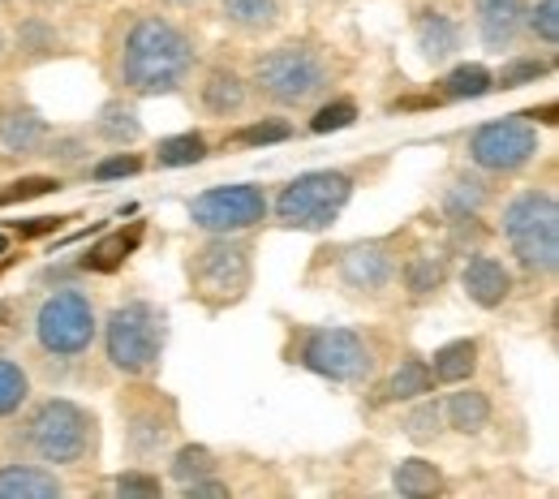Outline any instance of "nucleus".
<instances>
[{
	"label": "nucleus",
	"mask_w": 559,
	"mask_h": 499,
	"mask_svg": "<svg viewBox=\"0 0 559 499\" xmlns=\"http://www.w3.org/2000/svg\"><path fill=\"white\" fill-rule=\"evenodd\" d=\"M430 388H435V379H430V366H426V357L405 354V361H401V366L392 370V379L383 383V401H392V405H405V401L430 396Z\"/></svg>",
	"instance_id": "nucleus-27"
},
{
	"label": "nucleus",
	"mask_w": 559,
	"mask_h": 499,
	"mask_svg": "<svg viewBox=\"0 0 559 499\" xmlns=\"http://www.w3.org/2000/svg\"><path fill=\"white\" fill-rule=\"evenodd\" d=\"M392 487L409 499L439 496V491H443V474H439V465H430V461H421V456H409V461H401V465L392 470Z\"/></svg>",
	"instance_id": "nucleus-29"
},
{
	"label": "nucleus",
	"mask_w": 559,
	"mask_h": 499,
	"mask_svg": "<svg viewBox=\"0 0 559 499\" xmlns=\"http://www.w3.org/2000/svg\"><path fill=\"white\" fill-rule=\"evenodd\" d=\"M219 13L241 35H272L280 26V0H219Z\"/></svg>",
	"instance_id": "nucleus-24"
},
{
	"label": "nucleus",
	"mask_w": 559,
	"mask_h": 499,
	"mask_svg": "<svg viewBox=\"0 0 559 499\" xmlns=\"http://www.w3.org/2000/svg\"><path fill=\"white\" fill-rule=\"evenodd\" d=\"M35 159L52 164L57 173H86V168H91V134H78V130L48 134V143L39 146Z\"/></svg>",
	"instance_id": "nucleus-25"
},
{
	"label": "nucleus",
	"mask_w": 559,
	"mask_h": 499,
	"mask_svg": "<svg viewBox=\"0 0 559 499\" xmlns=\"http://www.w3.org/2000/svg\"><path fill=\"white\" fill-rule=\"evenodd\" d=\"M142 134H146V126H142L139 104L126 99V95H112L108 104H99V112L91 121V139L112 146V151H126V146L142 143Z\"/></svg>",
	"instance_id": "nucleus-18"
},
{
	"label": "nucleus",
	"mask_w": 559,
	"mask_h": 499,
	"mask_svg": "<svg viewBox=\"0 0 559 499\" xmlns=\"http://www.w3.org/2000/svg\"><path fill=\"white\" fill-rule=\"evenodd\" d=\"M22 443L44 465H82L99 448V418L78 401L48 396L26 414Z\"/></svg>",
	"instance_id": "nucleus-4"
},
{
	"label": "nucleus",
	"mask_w": 559,
	"mask_h": 499,
	"mask_svg": "<svg viewBox=\"0 0 559 499\" xmlns=\"http://www.w3.org/2000/svg\"><path fill=\"white\" fill-rule=\"evenodd\" d=\"M181 496H186V499H228V487H224L215 474H207V478L186 483V487H181Z\"/></svg>",
	"instance_id": "nucleus-42"
},
{
	"label": "nucleus",
	"mask_w": 559,
	"mask_h": 499,
	"mask_svg": "<svg viewBox=\"0 0 559 499\" xmlns=\"http://www.w3.org/2000/svg\"><path fill=\"white\" fill-rule=\"evenodd\" d=\"M35 345L48 357H82L99 336L95 301L82 288H57L35 306Z\"/></svg>",
	"instance_id": "nucleus-8"
},
{
	"label": "nucleus",
	"mask_w": 559,
	"mask_h": 499,
	"mask_svg": "<svg viewBox=\"0 0 559 499\" xmlns=\"http://www.w3.org/2000/svg\"><path fill=\"white\" fill-rule=\"evenodd\" d=\"M9 61V35H4V26H0V66Z\"/></svg>",
	"instance_id": "nucleus-45"
},
{
	"label": "nucleus",
	"mask_w": 559,
	"mask_h": 499,
	"mask_svg": "<svg viewBox=\"0 0 559 499\" xmlns=\"http://www.w3.org/2000/svg\"><path fill=\"white\" fill-rule=\"evenodd\" d=\"M207 474H215V452H211L207 443H186V448L173 452L168 478H173L177 487H186V483H194V478H207Z\"/></svg>",
	"instance_id": "nucleus-33"
},
{
	"label": "nucleus",
	"mask_w": 559,
	"mask_h": 499,
	"mask_svg": "<svg viewBox=\"0 0 559 499\" xmlns=\"http://www.w3.org/2000/svg\"><path fill=\"white\" fill-rule=\"evenodd\" d=\"M4 246H9V241H4V233H0V254H4Z\"/></svg>",
	"instance_id": "nucleus-47"
},
{
	"label": "nucleus",
	"mask_w": 559,
	"mask_h": 499,
	"mask_svg": "<svg viewBox=\"0 0 559 499\" xmlns=\"http://www.w3.org/2000/svg\"><path fill=\"white\" fill-rule=\"evenodd\" d=\"M159 4H168V9H194V4H203V0H159Z\"/></svg>",
	"instance_id": "nucleus-44"
},
{
	"label": "nucleus",
	"mask_w": 559,
	"mask_h": 499,
	"mask_svg": "<svg viewBox=\"0 0 559 499\" xmlns=\"http://www.w3.org/2000/svg\"><path fill=\"white\" fill-rule=\"evenodd\" d=\"M301 366L332 383H366L374 375V349L353 328H314L301 341Z\"/></svg>",
	"instance_id": "nucleus-10"
},
{
	"label": "nucleus",
	"mask_w": 559,
	"mask_h": 499,
	"mask_svg": "<svg viewBox=\"0 0 559 499\" xmlns=\"http://www.w3.org/2000/svg\"><path fill=\"white\" fill-rule=\"evenodd\" d=\"M439 203H443L448 219H478L483 207L490 203V181L483 173H456Z\"/></svg>",
	"instance_id": "nucleus-22"
},
{
	"label": "nucleus",
	"mask_w": 559,
	"mask_h": 499,
	"mask_svg": "<svg viewBox=\"0 0 559 499\" xmlns=\"http://www.w3.org/2000/svg\"><path fill=\"white\" fill-rule=\"evenodd\" d=\"M435 383H465L478 370V341H448L426 357Z\"/></svg>",
	"instance_id": "nucleus-23"
},
{
	"label": "nucleus",
	"mask_w": 559,
	"mask_h": 499,
	"mask_svg": "<svg viewBox=\"0 0 559 499\" xmlns=\"http://www.w3.org/2000/svg\"><path fill=\"white\" fill-rule=\"evenodd\" d=\"M199 70V44L186 26H177L164 13H130L121 39H117V86L126 95H177L190 73Z\"/></svg>",
	"instance_id": "nucleus-1"
},
{
	"label": "nucleus",
	"mask_w": 559,
	"mask_h": 499,
	"mask_svg": "<svg viewBox=\"0 0 559 499\" xmlns=\"http://www.w3.org/2000/svg\"><path fill=\"white\" fill-rule=\"evenodd\" d=\"M272 212L263 186H215L190 203V219L199 233H250Z\"/></svg>",
	"instance_id": "nucleus-11"
},
{
	"label": "nucleus",
	"mask_w": 559,
	"mask_h": 499,
	"mask_svg": "<svg viewBox=\"0 0 559 499\" xmlns=\"http://www.w3.org/2000/svg\"><path fill=\"white\" fill-rule=\"evenodd\" d=\"M474 26L487 52L508 57L525 35V0H474Z\"/></svg>",
	"instance_id": "nucleus-13"
},
{
	"label": "nucleus",
	"mask_w": 559,
	"mask_h": 499,
	"mask_svg": "<svg viewBox=\"0 0 559 499\" xmlns=\"http://www.w3.org/2000/svg\"><path fill=\"white\" fill-rule=\"evenodd\" d=\"M353 121H357V104L353 99H332L310 117V134H336V130H349Z\"/></svg>",
	"instance_id": "nucleus-37"
},
{
	"label": "nucleus",
	"mask_w": 559,
	"mask_h": 499,
	"mask_svg": "<svg viewBox=\"0 0 559 499\" xmlns=\"http://www.w3.org/2000/svg\"><path fill=\"white\" fill-rule=\"evenodd\" d=\"M284 139H293V126H288V121H280V117L254 121V126H246V130H237V134H233V143L237 146H267V143H284Z\"/></svg>",
	"instance_id": "nucleus-38"
},
{
	"label": "nucleus",
	"mask_w": 559,
	"mask_h": 499,
	"mask_svg": "<svg viewBox=\"0 0 559 499\" xmlns=\"http://www.w3.org/2000/svg\"><path fill=\"white\" fill-rule=\"evenodd\" d=\"M254 281V250L237 233H211L207 246L190 254V288L211 310L233 306L250 293Z\"/></svg>",
	"instance_id": "nucleus-7"
},
{
	"label": "nucleus",
	"mask_w": 559,
	"mask_h": 499,
	"mask_svg": "<svg viewBox=\"0 0 559 499\" xmlns=\"http://www.w3.org/2000/svg\"><path fill=\"white\" fill-rule=\"evenodd\" d=\"M405 435H409V443H435L439 435H443V405L439 401H418L409 414H405Z\"/></svg>",
	"instance_id": "nucleus-35"
},
{
	"label": "nucleus",
	"mask_w": 559,
	"mask_h": 499,
	"mask_svg": "<svg viewBox=\"0 0 559 499\" xmlns=\"http://www.w3.org/2000/svg\"><path fill=\"white\" fill-rule=\"evenodd\" d=\"M547 73H551V61H543V57H512V52H508V66L499 70V78H495V86L512 91V86L538 82V78H547Z\"/></svg>",
	"instance_id": "nucleus-36"
},
{
	"label": "nucleus",
	"mask_w": 559,
	"mask_h": 499,
	"mask_svg": "<svg viewBox=\"0 0 559 499\" xmlns=\"http://www.w3.org/2000/svg\"><path fill=\"white\" fill-rule=\"evenodd\" d=\"M112 491L121 499H159L164 496V483H159L155 474H146V470H126V474L112 483Z\"/></svg>",
	"instance_id": "nucleus-39"
},
{
	"label": "nucleus",
	"mask_w": 559,
	"mask_h": 499,
	"mask_svg": "<svg viewBox=\"0 0 559 499\" xmlns=\"http://www.w3.org/2000/svg\"><path fill=\"white\" fill-rule=\"evenodd\" d=\"M48 121L39 108L22 104V99H9L0 104V151L4 159H35L39 146L48 143Z\"/></svg>",
	"instance_id": "nucleus-14"
},
{
	"label": "nucleus",
	"mask_w": 559,
	"mask_h": 499,
	"mask_svg": "<svg viewBox=\"0 0 559 499\" xmlns=\"http://www.w3.org/2000/svg\"><path fill=\"white\" fill-rule=\"evenodd\" d=\"M448 281V254L443 250H418L409 263H405V288L414 301L435 297Z\"/></svg>",
	"instance_id": "nucleus-28"
},
{
	"label": "nucleus",
	"mask_w": 559,
	"mask_h": 499,
	"mask_svg": "<svg viewBox=\"0 0 559 499\" xmlns=\"http://www.w3.org/2000/svg\"><path fill=\"white\" fill-rule=\"evenodd\" d=\"M499 233L525 276H556L559 272V203L551 190H521L503 203Z\"/></svg>",
	"instance_id": "nucleus-3"
},
{
	"label": "nucleus",
	"mask_w": 559,
	"mask_h": 499,
	"mask_svg": "<svg viewBox=\"0 0 559 499\" xmlns=\"http://www.w3.org/2000/svg\"><path fill=\"white\" fill-rule=\"evenodd\" d=\"M414 39H418V52L430 66H448L461 52L465 31H461V22L452 13L435 9V4H421L414 13Z\"/></svg>",
	"instance_id": "nucleus-17"
},
{
	"label": "nucleus",
	"mask_w": 559,
	"mask_h": 499,
	"mask_svg": "<svg viewBox=\"0 0 559 499\" xmlns=\"http://www.w3.org/2000/svg\"><path fill=\"white\" fill-rule=\"evenodd\" d=\"M26 401H31V375L13 357H0V418L22 414Z\"/></svg>",
	"instance_id": "nucleus-32"
},
{
	"label": "nucleus",
	"mask_w": 559,
	"mask_h": 499,
	"mask_svg": "<svg viewBox=\"0 0 559 499\" xmlns=\"http://www.w3.org/2000/svg\"><path fill=\"white\" fill-rule=\"evenodd\" d=\"M121 254H126V241L117 237V241H108L104 250H95V254L86 259V268H99V272H108V268H112V263H117Z\"/></svg>",
	"instance_id": "nucleus-43"
},
{
	"label": "nucleus",
	"mask_w": 559,
	"mask_h": 499,
	"mask_svg": "<svg viewBox=\"0 0 559 499\" xmlns=\"http://www.w3.org/2000/svg\"><path fill=\"white\" fill-rule=\"evenodd\" d=\"M465 155L478 173L487 177H521L525 168H534V159L543 155V134L534 121L525 117H499V121H483L469 143Z\"/></svg>",
	"instance_id": "nucleus-9"
},
{
	"label": "nucleus",
	"mask_w": 559,
	"mask_h": 499,
	"mask_svg": "<svg viewBox=\"0 0 559 499\" xmlns=\"http://www.w3.org/2000/svg\"><path fill=\"white\" fill-rule=\"evenodd\" d=\"M61 48H66V39H61V31H57L52 17L31 13V17L17 22V52H22L26 61H48V57H57Z\"/></svg>",
	"instance_id": "nucleus-26"
},
{
	"label": "nucleus",
	"mask_w": 559,
	"mask_h": 499,
	"mask_svg": "<svg viewBox=\"0 0 559 499\" xmlns=\"http://www.w3.org/2000/svg\"><path fill=\"white\" fill-rule=\"evenodd\" d=\"M95 181H121V177H139L142 173V155H108L99 164L86 168Z\"/></svg>",
	"instance_id": "nucleus-41"
},
{
	"label": "nucleus",
	"mask_w": 559,
	"mask_h": 499,
	"mask_svg": "<svg viewBox=\"0 0 559 499\" xmlns=\"http://www.w3.org/2000/svg\"><path fill=\"white\" fill-rule=\"evenodd\" d=\"M341 285L353 288V293H383V288L396 281V254L388 241H357L341 254Z\"/></svg>",
	"instance_id": "nucleus-12"
},
{
	"label": "nucleus",
	"mask_w": 559,
	"mask_h": 499,
	"mask_svg": "<svg viewBox=\"0 0 559 499\" xmlns=\"http://www.w3.org/2000/svg\"><path fill=\"white\" fill-rule=\"evenodd\" d=\"M168 345V314L151 301H126L104 323V354L108 366L126 379H146L159 370Z\"/></svg>",
	"instance_id": "nucleus-5"
},
{
	"label": "nucleus",
	"mask_w": 559,
	"mask_h": 499,
	"mask_svg": "<svg viewBox=\"0 0 559 499\" xmlns=\"http://www.w3.org/2000/svg\"><path fill=\"white\" fill-rule=\"evenodd\" d=\"M461 288L465 297L478 306V310H499L508 297H512V268L490 254V250H474L465 259V272H461Z\"/></svg>",
	"instance_id": "nucleus-15"
},
{
	"label": "nucleus",
	"mask_w": 559,
	"mask_h": 499,
	"mask_svg": "<svg viewBox=\"0 0 559 499\" xmlns=\"http://www.w3.org/2000/svg\"><path fill=\"white\" fill-rule=\"evenodd\" d=\"M525 35L543 48L559 44V0H525Z\"/></svg>",
	"instance_id": "nucleus-34"
},
{
	"label": "nucleus",
	"mask_w": 559,
	"mask_h": 499,
	"mask_svg": "<svg viewBox=\"0 0 559 499\" xmlns=\"http://www.w3.org/2000/svg\"><path fill=\"white\" fill-rule=\"evenodd\" d=\"M4 4H13V0H0V9H4Z\"/></svg>",
	"instance_id": "nucleus-48"
},
{
	"label": "nucleus",
	"mask_w": 559,
	"mask_h": 499,
	"mask_svg": "<svg viewBox=\"0 0 559 499\" xmlns=\"http://www.w3.org/2000/svg\"><path fill=\"white\" fill-rule=\"evenodd\" d=\"M443 99H452V104H465V99H483V95H490L495 91V73L487 70V66H456V70L448 73L443 82Z\"/></svg>",
	"instance_id": "nucleus-30"
},
{
	"label": "nucleus",
	"mask_w": 559,
	"mask_h": 499,
	"mask_svg": "<svg viewBox=\"0 0 559 499\" xmlns=\"http://www.w3.org/2000/svg\"><path fill=\"white\" fill-rule=\"evenodd\" d=\"M199 159H207V134H199V130L159 139V146H155V164L159 168H194Z\"/></svg>",
	"instance_id": "nucleus-31"
},
{
	"label": "nucleus",
	"mask_w": 559,
	"mask_h": 499,
	"mask_svg": "<svg viewBox=\"0 0 559 499\" xmlns=\"http://www.w3.org/2000/svg\"><path fill=\"white\" fill-rule=\"evenodd\" d=\"M35 4H44V9H61V4H70V0H35Z\"/></svg>",
	"instance_id": "nucleus-46"
},
{
	"label": "nucleus",
	"mask_w": 559,
	"mask_h": 499,
	"mask_svg": "<svg viewBox=\"0 0 559 499\" xmlns=\"http://www.w3.org/2000/svg\"><path fill=\"white\" fill-rule=\"evenodd\" d=\"M439 405H443V427H452L456 435H478L490 423V396L483 388H456Z\"/></svg>",
	"instance_id": "nucleus-21"
},
{
	"label": "nucleus",
	"mask_w": 559,
	"mask_h": 499,
	"mask_svg": "<svg viewBox=\"0 0 559 499\" xmlns=\"http://www.w3.org/2000/svg\"><path fill=\"white\" fill-rule=\"evenodd\" d=\"M349 199L353 173H345V168H314V173L293 177L276 194L267 215H276L280 228H293V233H323V228H332L341 219Z\"/></svg>",
	"instance_id": "nucleus-6"
},
{
	"label": "nucleus",
	"mask_w": 559,
	"mask_h": 499,
	"mask_svg": "<svg viewBox=\"0 0 559 499\" xmlns=\"http://www.w3.org/2000/svg\"><path fill=\"white\" fill-rule=\"evenodd\" d=\"M246 82L263 104L297 112V108L319 104L332 91V66L314 44L293 39V44H276V48L259 52Z\"/></svg>",
	"instance_id": "nucleus-2"
},
{
	"label": "nucleus",
	"mask_w": 559,
	"mask_h": 499,
	"mask_svg": "<svg viewBox=\"0 0 559 499\" xmlns=\"http://www.w3.org/2000/svg\"><path fill=\"white\" fill-rule=\"evenodd\" d=\"M250 104V82L246 73H237L233 66H211L199 82V108L215 117V121H233L241 117Z\"/></svg>",
	"instance_id": "nucleus-16"
},
{
	"label": "nucleus",
	"mask_w": 559,
	"mask_h": 499,
	"mask_svg": "<svg viewBox=\"0 0 559 499\" xmlns=\"http://www.w3.org/2000/svg\"><path fill=\"white\" fill-rule=\"evenodd\" d=\"M66 483L44 465H0V499H61Z\"/></svg>",
	"instance_id": "nucleus-20"
},
{
	"label": "nucleus",
	"mask_w": 559,
	"mask_h": 499,
	"mask_svg": "<svg viewBox=\"0 0 559 499\" xmlns=\"http://www.w3.org/2000/svg\"><path fill=\"white\" fill-rule=\"evenodd\" d=\"M173 443V418H164L155 405L126 414V452L134 461H155Z\"/></svg>",
	"instance_id": "nucleus-19"
},
{
	"label": "nucleus",
	"mask_w": 559,
	"mask_h": 499,
	"mask_svg": "<svg viewBox=\"0 0 559 499\" xmlns=\"http://www.w3.org/2000/svg\"><path fill=\"white\" fill-rule=\"evenodd\" d=\"M52 190H61V181H52V177H22V181H9V186L0 190V207L26 203V199H39V194H52Z\"/></svg>",
	"instance_id": "nucleus-40"
}]
</instances>
